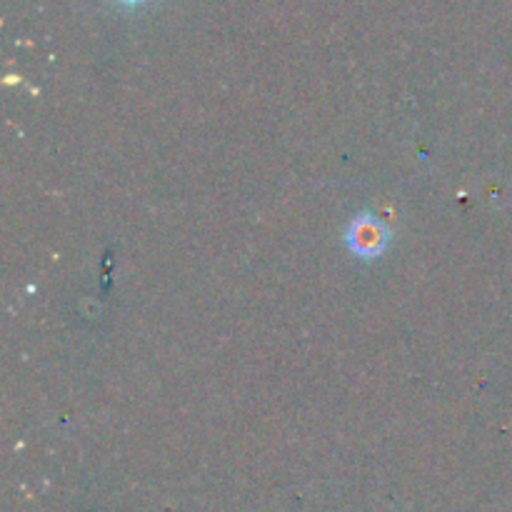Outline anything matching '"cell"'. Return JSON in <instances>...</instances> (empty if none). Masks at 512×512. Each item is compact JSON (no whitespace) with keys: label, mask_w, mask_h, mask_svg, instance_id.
Masks as SVG:
<instances>
[{"label":"cell","mask_w":512,"mask_h":512,"mask_svg":"<svg viewBox=\"0 0 512 512\" xmlns=\"http://www.w3.org/2000/svg\"><path fill=\"white\" fill-rule=\"evenodd\" d=\"M345 245L350 248V253L358 255L363 260H375L388 250L390 245V230L385 228L383 220H378L375 215H358L353 218V223L345 230Z\"/></svg>","instance_id":"obj_1"},{"label":"cell","mask_w":512,"mask_h":512,"mask_svg":"<svg viewBox=\"0 0 512 512\" xmlns=\"http://www.w3.org/2000/svg\"><path fill=\"white\" fill-rule=\"evenodd\" d=\"M120 3H130V5H133V3H143V0H120Z\"/></svg>","instance_id":"obj_2"}]
</instances>
